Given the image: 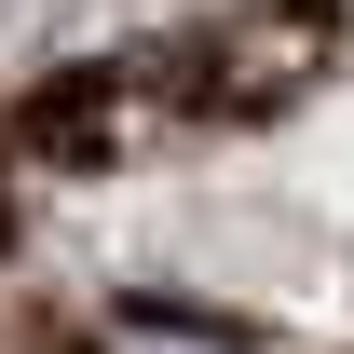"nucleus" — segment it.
<instances>
[{"instance_id": "nucleus-1", "label": "nucleus", "mask_w": 354, "mask_h": 354, "mask_svg": "<svg viewBox=\"0 0 354 354\" xmlns=\"http://www.w3.org/2000/svg\"><path fill=\"white\" fill-rule=\"evenodd\" d=\"M327 68H341V0H245L218 41H205V109L272 123V109H300Z\"/></svg>"}, {"instance_id": "nucleus-2", "label": "nucleus", "mask_w": 354, "mask_h": 354, "mask_svg": "<svg viewBox=\"0 0 354 354\" xmlns=\"http://www.w3.org/2000/svg\"><path fill=\"white\" fill-rule=\"evenodd\" d=\"M123 123H136V68H68V82H41L28 109H14V150L82 177V164L123 150Z\"/></svg>"}, {"instance_id": "nucleus-3", "label": "nucleus", "mask_w": 354, "mask_h": 354, "mask_svg": "<svg viewBox=\"0 0 354 354\" xmlns=\"http://www.w3.org/2000/svg\"><path fill=\"white\" fill-rule=\"evenodd\" d=\"M95 354H245L232 327H205V313H109L95 327Z\"/></svg>"}]
</instances>
